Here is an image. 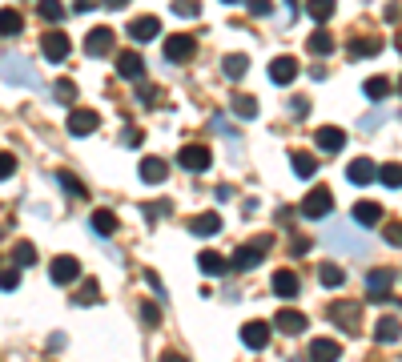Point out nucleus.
Segmentation results:
<instances>
[{"label": "nucleus", "mask_w": 402, "mask_h": 362, "mask_svg": "<svg viewBox=\"0 0 402 362\" xmlns=\"http://www.w3.org/2000/svg\"><path fill=\"white\" fill-rule=\"evenodd\" d=\"M265 250H270V238H258V241H250V245H237V254L230 258V265H234V270H254Z\"/></svg>", "instance_id": "f257e3e1"}, {"label": "nucleus", "mask_w": 402, "mask_h": 362, "mask_svg": "<svg viewBox=\"0 0 402 362\" xmlns=\"http://www.w3.org/2000/svg\"><path fill=\"white\" fill-rule=\"evenodd\" d=\"M48 278H52L57 286H69V282L81 278V262L69 258V254H61V258H52V262H48Z\"/></svg>", "instance_id": "f03ea898"}, {"label": "nucleus", "mask_w": 402, "mask_h": 362, "mask_svg": "<svg viewBox=\"0 0 402 362\" xmlns=\"http://www.w3.org/2000/svg\"><path fill=\"white\" fill-rule=\"evenodd\" d=\"M334 210V193L326 185H318V190L306 193V201H302V214L306 217H326Z\"/></svg>", "instance_id": "7ed1b4c3"}, {"label": "nucleus", "mask_w": 402, "mask_h": 362, "mask_svg": "<svg viewBox=\"0 0 402 362\" xmlns=\"http://www.w3.org/2000/svg\"><path fill=\"white\" fill-rule=\"evenodd\" d=\"M210 149L205 145H185L181 153H177V165H185L190 173H201V169H210Z\"/></svg>", "instance_id": "20e7f679"}, {"label": "nucleus", "mask_w": 402, "mask_h": 362, "mask_svg": "<svg viewBox=\"0 0 402 362\" xmlns=\"http://www.w3.org/2000/svg\"><path fill=\"white\" fill-rule=\"evenodd\" d=\"M390 286H394V270H370V274H366V298L382 302V298L390 294Z\"/></svg>", "instance_id": "39448f33"}, {"label": "nucleus", "mask_w": 402, "mask_h": 362, "mask_svg": "<svg viewBox=\"0 0 402 362\" xmlns=\"http://www.w3.org/2000/svg\"><path fill=\"white\" fill-rule=\"evenodd\" d=\"M97 125H101V117H97L93 109H72L69 113V133L72 137H89Z\"/></svg>", "instance_id": "423d86ee"}, {"label": "nucleus", "mask_w": 402, "mask_h": 362, "mask_svg": "<svg viewBox=\"0 0 402 362\" xmlns=\"http://www.w3.org/2000/svg\"><path fill=\"white\" fill-rule=\"evenodd\" d=\"M314 141H318V149H326V153H342V149H346V133H342L338 125H322V129L314 133Z\"/></svg>", "instance_id": "0eeeda50"}, {"label": "nucleus", "mask_w": 402, "mask_h": 362, "mask_svg": "<svg viewBox=\"0 0 402 362\" xmlns=\"http://www.w3.org/2000/svg\"><path fill=\"white\" fill-rule=\"evenodd\" d=\"M346 177H350L354 185H370V181L379 177V165H374L370 157H354V161L346 165Z\"/></svg>", "instance_id": "6e6552de"}, {"label": "nucleus", "mask_w": 402, "mask_h": 362, "mask_svg": "<svg viewBox=\"0 0 402 362\" xmlns=\"http://www.w3.org/2000/svg\"><path fill=\"white\" fill-rule=\"evenodd\" d=\"M157 32H161V21H157V17H137V21L129 24V37H133L137 45H149Z\"/></svg>", "instance_id": "1a4fd4ad"}, {"label": "nucleus", "mask_w": 402, "mask_h": 362, "mask_svg": "<svg viewBox=\"0 0 402 362\" xmlns=\"http://www.w3.org/2000/svg\"><path fill=\"white\" fill-rule=\"evenodd\" d=\"M241 342H245L250 350H265V342H270V322H245V326H241Z\"/></svg>", "instance_id": "9d476101"}, {"label": "nucleus", "mask_w": 402, "mask_h": 362, "mask_svg": "<svg viewBox=\"0 0 402 362\" xmlns=\"http://www.w3.org/2000/svg\"><path fill=\"white\" fill-rule=\"evenodd\" d=\"M306 354L314 362H330V359H338V354H342V342H338V338H314Z\"/></svg>", "instance_id": "9b49d317"}, {"label": "nucleus", "mask_w": 402, "mask_h": 362, "mask_svg": "<svg viewBox=\"0 0 402 362\" xmlns=\"http://www.w3.org/2000/svg\"><path fill=\"white\" fill-rule=\"evenodd\" d=\"M113 48V28H93L89 37H85V52L89 57H105Z\"/></svg>", "instance_id": "f8f14e48"}, {"label": "nucleus", "mask_w": 402, "mask_h": 362, "mask_svg": "<svg viewBox=\"0 0 402 362\" xmlns=\"http://www.w3.org/2000/svg\"><path fill=\"white\" fill-rule=\"evenodd\" d=\"M298 77V61L294 57H278V61H270V81L274 85H290Z\"/></svg>", "instance_id": "ddd939ff"}, {"label": "nucleus", "mask_w": 402, "mask_h": 362, "mask_svg": "<svg viewBox=\"0 0 402 362\" xmlns=\"http://www.w3.org/2000/svg\"><path fill=\"white\" fill-rule=\"evenodd\" d=\"M193 48H197V41L177 32V37H169V41H165V57H169V61H190Z\"/></svg>", "instance_id": "4468645a"}, {"label": "nucleus", "mask_w": 402, "mask_h": 362, "mask_svg": "<svg viewBox=\"0 0 402 362\" xmlns=\"http://www.w3.org/2000/svg\"><path fill=\"white\" fill-rule=\"evenodd\" d=\"M4 69H8V72H4V77H8V85H17V81H21V85H41V81L28 72V65H24V61H17L12 52L4 57Z\"/></svg>", "instance_id": "2eb2a0df"}, {"label": "nucleus", "mask_w": 402, "mask_h": 362, "mask_svg": "<svg viewBox=\"0 0 402 362\" xmlns=\"http://www.w3.org/2000/svg\"><path fill=\"white\" fill-rule=\"evenodd\" d=\"M117 72L125 77V81H137V77L145 72L141 52H133V48H129V52H121V57H117Z\"/></svg>", "instance_id": "dca6fc26"}, {"label": "nucleus", "mask_w": 402, "mask_h": 362, "mask_svg": "<svg viewBox=\"0 0 402 362\" xmlns=\"http://www.w3.org/2000/svg\"><path fill=\"white\" fill-rule=\"evenodd\" d=\"M169 177V165L161 161V157H145L141 161V181H149V185H161Z\"/></svg>", "instance_id": "f3484780"}, {"label": "nucleus", "mask_w": 402, "mask_h": 362, "mask_svg": "<svg viewBox=\"0 0 402 362\" xmlns=\"http://www.w3.org/2000/svg\"><path fill=\"white\" fill-rule=\"evenodd\" d=\"M274 326H278L282 334H302V330H306V314H298V310H282L278 318H274Z\"/></svg>", "instance_id": "a211bd4d"}, {"label": "nucleus", "mask_w": 402, "mask_h": 362, "mask_svg": "<svg viewBox=\"0 0 402 362\" xmlns=\"http://www.w3.org/2000/svg\"><path fill=\"white\" fill-rule=\"evenodd\" d=\"M41 48H45L48 61H65V57H69V37H65V32H48Z\"/></svg>", "instance_id": "6ab92c4d"}, {"label": "nucleus", "mask_w": 402, "mask_h": 362, "mask_svg": "<svg viewBox=\"0 0 402 362\" xmlns=\"http://www.w3.org/2000/svg\"><path fill=\"white\" fill-rule=\"evenodd\" d=\"M270 286H274L278 298H294V294H298V274H294V270H278Z\"/></svg>", "instance_id": "aec40b11"}, {"label": "nucleus", "mask_w": 402, "mask_h": 362, "mask_svg": "<svg viewBox=\"0 0 402 362\" xmlns=\"http://www.w3.org/2000/svg\"><path fill=\"white\" fill-rule=\"evenodd\" d=\"M190 230L197 234V238H213V234H221V217L217 214H201L190 221Z\"/></svg>", "instance_id": "412c9836"}, {"label": "nucleus", "mask_w": 402, "mask_h": 362, "mask_svg": "<svg viewBox=\"0 0 402 362\" xmlns=\"http://www.w3.org/2000/svg\"><path fill=\"white\" fill-rule=\"evenodd\" d=\"M354 221L358 225H379L382 221V205L379 201H358L354 205Z\"/></svg>", "instance_id": "4be33fe9"}, {"label": "nucleus", "mask_w": 402, "mask_h": 362, "mask_svg": "<svg viewBox=\"0 0 402 362\" xmlns=\"http://www.w3.org/2000/svg\"><path fill=\"white\" fill-rule=\"evenodd\" d=\"M197 265H201V274H210V278H217V274H225V270H230V262H225L221 254H213V250L197 254Z\"/></svg>", "instance_id": "5701e85b"}, {"label": "nucleus", "mask_w": 402, "mask_h": 362, "mask_svg": "<svg viewBox=\"0 0 402 362\" xmlns=\"http://www.w3.org/2000/svg\"><path fill=\"white\" fill-rule=\"evenodd\" d=\"M89 225H93V234L109 238V234H117V214H113V210H97Z\"/></svg>", "instance_id": "b1692460"}, {"label": "nucleus", "mask_w": 402, "mask_h": 362, "mask_svg": "<svg viewBox=\"0 0 402 362\" xmlns=\"http://www.w3.org/2000/svg\"><path fill=\"white\" fill-rule=\"evenodd\" d=\"M399 334H402L399 318H390V314H386V318L374 322V338H379V342H399Z\"/></svg>", "instance_id": "393cba45"}, {"label": "nucleus", "mask_w": 402, "mask_h": 362, "mask_svg": "<svg viewBox=\"0 0 402 362\" xmlns=\"http://www.w3.org/2000/svg\"><path fill=\"white\" fill-rule=\"evenodd\" d=\"M230 109H234V117H241V121L258 117V101H254V97H245V93H237L234 101H230Z\"/></svg>", "instance_id": "a878e982"}, {"label": "nucleus", "mask_w": 402, "mask_h": 362, "mask_svg": "<svg viewBox=\"0 0 402 362\" xmlns=\"http://www.w3.org/2000/svg\"><path fill=\"white\" fill-rule=\"evenodd\" d=\"M310 52H318V57H330L334 52V37L326 28H314V32H310Z\"/></svg>", "instance_id": "bb28decb"}, {"label": "nucleus", "mask_w": 402, "mask_h": 362, "mask_svg": "<svg viewBox=\"0 0 402 362\" xmlns=\"http://www.w3.org/2000/svg\"><path fill=\"white\" fill-rule=\"evenodd\" d=\"M318 278H322V286H326V290H338L342 282H346V270H342V265H334V262H326L322 270H318Z\"/></svg>", "instance_id": "cd10ccee"}, {"label": "nucleus", "mask_w": 402, "mask_h": 362, "mask_svg": "<svg viewBox=\"0 0 402 362\" xmlns=\"http://www.w3.org/2000/svg\"><path fill=\"white\" fill-rule=\"evenodd\" d=\"M379 41H374V37H354V41H350V57H379Z\"/></svg>", "instance_id": "c85d7f7f"}, {"label": "nucleus", "mask_w": 402, "mask_h": 362, "mask_svg": "<svg viewBox=\"0 0 402 362\" xmlns=\"http://www.w3.org/2000/svg\"><path fill=\"white\" fill-rule=\"evenodd\" d=\"M362 93L370 97V101H386V93H390V81H386V77H370V81L362 85Z\"/></svg>", "instance_id": "c756f323"}, {"label": "nucleus", "mask_w": 402, "mask_h": 362, "mask_svg": "<svg viewBox=\"0 0 402 362\" xmlns=\"http://www.w3.org/2000/svg\"><path fill=\"white\" fill-rule=\"evenodd\" d=\"M221 69H225V77H230V81H237V77H245L250 61H245V57H237V52H230V57L221 61Z\"/></svg>", "instance_id": "7c9ffc66"}, {"label": "nucleus", "mask_w": 402, "mask_h": 362, "mask_svg": "<svg viewBox=\"0 0 402 362\" xmlns=\"http://www.w3.org/2000/svg\"><path fill=\"white\" fill-rule=\"evenodd\" d=\"M290 165H294L298 177H314V173H318V161H314L310 153H294V157H290Z\"/></svg>", "instance_id": "2f4dec72"}, {"label": "nucleus", "mask_w": 402, "mask_h": 362, "mask_svg": "<svg viewBox=\"0 0 402 362\" xmlns=\"http://www.w3.org/2000/svg\"><path fill=\"white\" fill-rule=\"evenodd\" d=\"M306 12H310V17H314L318 24L330 21V17H334V0H306Z\"/></svg>", "instance_id": "473e14b6"}, {"label": "nucleus", "mask_w": 402, "mask_h": 362, "mask_svg": "<svg viewBox=\"0 0 402 362\" xmlns=\"http://www.w3.org/2000/svg\"><path fill=\"white\" fill-rule=\"evenodd\" d=\"M379 181L386 185V190H402V165H382Z\"/></svg>", "instance_id": "72a5a7b5"}, {"label": "nucleus", "mask_w": 402, "mask_h": 362, "mask_svg": "<svg viewBox=\"0 0 402 362\" xmlns=\"http://www.w3.org/2000/svg\"><path fill=\"white\" fill-rule=\"evenodd\" d=\"M12 262L32 265V262H37V245H32V241H17V250H12Z\"/></svg>", "instance_id": "f704fd0d"}, {"label": "nucleus", "mask_w": 402, "mask_h": 362, "mask_svg": "<svg viewBox=\"0 0 402 362\" xmlns=\"http://www.w3.org/2000/svg\"><path fill=\"white\" fill-rule=\"evenodd\" d=\"M0 32H4V37H17V32H21V17H17L12 8L0 12Z\"/></svg>", "instance_id": "c9c22d12"}, {"label": "nucleus", "mask_w": 402, "mask_h": 362, "mask_svg": "<svg viewBox=\"0 0 402 362\" xmlns=\"http://www.w3.org/2000/svg\"><path fill=\"white\" fill-rule=\"evenodd\" d=\"M52 97H57L61 105H72V101H77V85H72V81H57V85H52Z\"/></svg>", "instance_id": "e433bc0d"}, {"label": "nucleus", "mask_w": 402, "mask_h": 362, "mask_svg": "<svg viewBox=\"0 0 402 362\" xmlns=\"http://www.w3.org/2000/svg\"><path fill=\"white\" fill-rule=\"evenodd\" d=\"M330 318H334V322H338V318H342V322H358V306L338 302V306H330Z\"/></svg>", "instance_id": "4c0bfd02"}, {"label": "nucleus", "mask_w": 402, "mask_h": 362, "mask_svg": "<svg viewBox=\"0 0 402 362\" xmlns=\"http://www.w3.org/2000/svg\"><path fill=\"white\" fill-rule=\"evenodd\" d=\"M41 17H45V21H61V17H65V8H61V0H41Z\"/></svg>", "instance_id": "58836bf2"}, {"label": "nucleus", "mask_w": 402, "mask_h": 362, "mask_svg": "<svg viewBox=\"0 0 402 362\" xmlns=\"http://www.w3.org/2000/svg\"><path fill=\"white\" fill-rule=\"evenodd\" d=\"M173 12H181V17H197L201 4H197V0H173Z\"/></svg>", "instance_id": "ea45409f"}, {"label": "nucleus", "mask_w": 402, "mask_h": 362, "mask_svg": "<svg viewBox=\"0 0 402 362\" xmlns=\"http://www.w3.org/2000/svg\"><path fill=\"white\" fill-rule=\"evenodd\" d=\"M61 185H65V190H69L72 197H85V185H81V181H77L72 173H61Z\"/></svg>", "instance_id": "a19ab883"}, {"label": "nucleus", "mask_w": 402, "mask_h": 362, "mask_svg": "<svg viewBox=\"0 0 402 362\" xmlns=\"http://www.w3.org/2000/svg\"><path fill=\"white\" fill-rule=\"evenodd\" d=\"M386 241H390V245H402V221H390V225H386Z\"/></svg>", "instance_id": "79ce46f5"}, {"label": "nucleus", "mask_w": 402, "mask_h": 362, "mask_svg": "<svg viewBox=\"0 0 402 362\" xmlns=\"http://www.w3.org/2000/svg\"><path fill=\"white\" fill-rule=\"evenodd\" d=\"M17 286H21V274L17 270H4V294H12Z\"/></svg>", "instance_id": "37998d69"}, {"label": "nucleus", "mask_w": 402, "mask_h": 362, "mask_svg": "<svg viewBox=\"0 0 402 362\" xmlns=\"http://www.w3.org/2000/svg\"><path fill=\"white\" fill-rule=\"evenodd\" d=\"M137 101H141V105H153V101H157V89H153V85H141V89H137Z\"/></svg>", "instance_id": "c03bdc74"}, {"label": "nucleus", "mask_w": 402, "mask_h": 362, "mask_svg": "<svg viewBox=\"0 0 402 362\" xmlns=\"http://www.w3.org/2000/svg\"><path fill=\"white\" fill-rule=\"evenodd\" d=\"M0 173H4V177H12V173H17V157H12V153H4V157H0Z\"/></svg>", "instance_id": "a18cd8bd"}, {"label": "nucleus", "mask_w": 402, "mask_h": 362, "mask_svg": "<svg viewBox=\"0 0 402 362\" xmlns=\"http://www.w3.org/2000/svg\"><path fill=\"white\" fill-rule=\"evenodd\" d=\"M270 8H274L270 0H250V12H254V17H270Z\"/></svg>", "instance_id": "49530a36"}, {"label": "nucleus", "mask_w": 402, "mask_h": 362, "mask_svg": "<svg viewBox=\"0 0 402 362\" xmlns=\"http://www.w3.org/2000/svg\"><path fill=\"white\" fill-rule=\"evenodd\" d=\"M81 302H101V294H97V282H85V290H81Z\"/></svg>", "instance_id": "de8ad7c7"}, {"label": "nucleus", "mask_w": 402, "mask_h": 362, "mask_svg": "<svg viewBox=\"0 0 402 362\" xmlns=\"http://www.w3.org/2000/svg\"><path fill=\"white\" fill-rule=\"evenodd\" d=\"M290 113H294V117H302V113H310V101H302V97H294V105H290Z\"/></svg>", "instance_id": "09e8293b"}, {"label": "nucleus", "mask_w": 402, "mask_h": 362, "mask_svg": "<svg viewBox=\"0 0 402 362\" xmlns=\"http://www.w3.org/2000/svg\"><path fill=\"white\" fill-rule=\"evenodd\" d=\"M72 8H77V12H93L97 0H72Z\"/></svg>", "instance_id": "8fccbe9b"}, {"label": "nucleus", "mask_w": 402, "mask_h": 362, "mask_svg": "<svg viewBox=\"0 0 402 362\" xmlns=\"http://www.w3.org/2000/svg\"><path fill=\"white\" fill-rule=\"evenodd\" d=\"M141 318H145V322H157L161 314H157V306H141Z\"/></svg>", "instance_id": "3c124183"}, {"label": "nucleus", "mask_w": 402, "mask_h": 362, "mask_svg": "<svg viewBox=\"0 0 402 362\" xmlns=\"http://www.w3.org/2000/svg\"><path fill=\"white\" fill-rule=\"evenodd\" d=\"M310 250V238H294V254H306Z\"/></svg>", "instance_id": "603ef678"}, {"label": "nucleus", "mask_w": 402, "mask_h": 362, "mask_svg": "<svg viewBox=\"0 0 402 362\" xmlns=\"http://www.w3.org/2000/svg\"><path fill=\"white\" fill-rule=\"evenodd\" d=\"M129 0H105V8H125Z\"/></svg>", "instance_id": "864d4df0"}, {"label": "nucleus", "mask_w": 402, "mask_h": 362, "mask_svg": "<svg viewBox=\"0 0 402 362\" xmlns=\"http://www.w3.org/2000/svg\"><path fill=\"white\" fill-rule=\"evenodd\" d=\"M399 93H402V77H399Z\"/></svg>", "instance_id": "5fc2aeb1"}, {"label": "nucleus", "mask_w": 402, "mask_h": 362, "mask_svg": "<svg viewBox=\"0 0 402 362\" xmlns=\"http://www.w3.org/2000/svg\"><path fill=\"white\" fill-rule=\"evenodd\" d=\"M225 4H230V0H225Z\"/></svg>", "instance_id": "6e6d98bb"}]
</instances>
